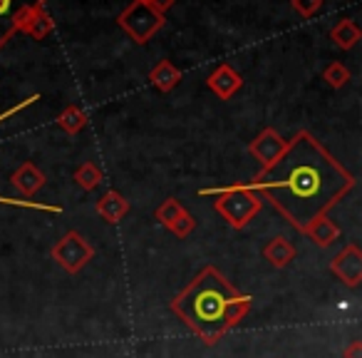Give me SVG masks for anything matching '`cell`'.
<instances>
[{"instance_id": "1", "label": "cell", "mask_w": 362, "mask_h": 358, "mask_svg": "<svg viewBox=\"0 0 362 358\" xmlns=\"http://www.w3.org/2000/svg\"><path fill=\"white\" fill-rule=\"evenodd\" d=\"M248 187L268 199L298 232L327 214L355 187V174L337 162L308 130L296 132L273 164L263 167Z\"/></svg>"}, {"instance_id": "2", "label": "cell", "mask_w": 362, "mask_h": 358, "mask_svg": "<svg viewBox=\"0 0 362 358\" xmlns=\"http://www.w3.org/2000/svg\"><path fill=\"white\" fill-rule=\"evenodd\" d=\"M251 296L241 293L216 267H204L171 298V311L206 346H216L251 311Z\"/></svg>"}, {"instance_id": "3", "label": "cell", "mask_w": 362, "mask_h": 358, "mask_svg": "<svg viewBox=\"0 0 362 358\" xmlns=\"http://www.w3.org/2000/svg\"><path fill=\"white\" fill-rule=\"evenodd\" d=\"M214 207H216V212L221 214L228 227L243 229L261 212L263 199L248 184H233V187L223 189V192H216Z\"/></svg>"}, {"instance_id": "4", "label": "cell", "mask_w": 362, "mask_h": 358, "mask_svg": "<svg viewBox=\"0 0 362 358\" xmlns=\"http://www.w3.org/2000/svg\"><path fill=\"white\" fill-rule=\"evenodd\" d=\"M166 16L156 13L146 0H134L132 6H127L124 11L117 16V26L129 35L132 43L136 45H146L156 33L164 28Z\"/></svg>"}, {"instance_id": "5", "label": "cell", "mask_w": 362, "mask_h": 358, "mask_svg": "<svg viewBox=\"0 0 362 358\" xmlns=\"http://www.w3.org/2000/svg\"><path fill=\"white\" fill-rule=\"evenodd\" d=\"M50 257L55 259L57 267H62L67 274H80L87 264L95 259V247L82 237L80 232H67L52 244Z\"/></svg>"}, {"instance_id": "6", "label": "cell", "mask_w": 362, "mask_h": 358, "mask_svg": "<svg viewBox=\"0 0 362 358\" xmlns=\"http://www.w3.org/2000/svg\"><path fill=\"white\" fill-rule=\"evenodd\" d=\"M330 272L335 274L345 286L357 289L362 281V249L357 247V244H347L340 254L332 257Z\"/></svg>"}, {"instance_id": "7", "label": "cell", "mask_w": 362, "mask_h": 358, "mask_svg": "<svg viewBox=\"0 0 362 358\" xmlns=\"http://www.w3.org/2000/svg\"><path fill=\"white\" fill-rule=\"evenodd\" d=\"M286 147H288V140H283L273 127H266L263 132H258L256 140H251L248 152L261 162V169H263V167L273 164V162L286 152Z\"/></svg>"}, {"instance_id": "8", "label": "cell", "mask_w": 362, "mask_h": 358, "mask_svg": "<svg viewBox=\"0 0 362 358\" xmlns=\"http://www.w3.org/2000/svg\"><path fill=\"white\" fill-rule=\"evenodd\" d=\"M52 30H55V21L45 11L42 0L40 3H33L30 8H25V13L21 16V23H18V33H25L33 40H45Z\"/></svg>"}, {"instance_id": "9", "label": "cell", "mask_w": 362, "mask_h": 358, "mask_svg": "<svg viewBox=\"0 0 362 358\" xmlns=\"http://www.w3.org/2000/svg\"><path fill=\"white\" fill-rule=\"evenodd\" d=\"M206 85L218 100H231V97L243 87V77L236 72V67L223 62V65H218L216 70L206 77Z\"/></svg>"}, {"instance_id": "10", "label": "cell", "mask_w": 362, "mask_h": 358, "mask_svg": "<svg viewBox=\"0 0 362 358\" xmlns=\"http://www.w3.org/2000/svg\"><path fill=\"white\" fill-rule=\"evenodd\" d=\"M11 184L18 189L21 197H35V194L47 184V177L37 164L23 162V164L11 174Z\"/></svg>"}, {"instance_id": "11", "label": "cell", "mask_w": 362, "mask_h": 358, "mask_svg": "<svg viewBox=\"0 0 362 358\" xmlns=\"http://www.w3.org/2000/svg\"><path fill=\"white\" fill-rule=\"evenodd\" d=\"M33 3H40V0H0V47L18 33L21 16Z\"/></svg>"}, {"instance_id": "12", "label": "cell", "mask_w": 362, "mask_h": 358, "mask_svg": "<svg viewBox=\"0 0 362 358\" xmlns=\"http://www.w3.org/2000/svg\"><path fill=\"white\" fill-rule=\"evenodd\" d=\"M95 209L107 224H119L129 214V199L117 192V189H110V192H105L97 199Z\"/></svg>"}, {"instance_id": "13", "label": "cell", "mask_w": 362, "mask_h": 358, "mask_svg": "<svg viewBox=\"0 0 362 358\" xmlns=\"http://www.w3.org/2000/svg\"><path fill=\"white\" fill-rule=\"evenodd\" d=\"M303 234H305V237L310 239L315 247L327 249V247H332L337 239H340V227H337L332 219H327V214H322V217L313 219V222L303 229Z\"/></svg>"}, {"instance_id": "14", "label": "cell", "mask_w": 362, "mask_h": 358, "mask_svg": "<svg viewBox=\"0 0 362 358\" xmlns=\"http://www.w3.org/2000/svg\"><path fill=\"white\" fill-rule=\"evenodd\" d=\"M149 82L159 92H171L181 82V70L171 60H161L149 70Z\"/></svg>"}, {"instance_id": "15", "label": "cell", "mask_w": 362, "mask_h": 358, "mask_svg": "<svg viewBox=\"0 0 362 358\" xmlns=\"http://www.w3.org/2000/svg\"><path fill=\"white\" fill-rule=\"evenodd\" d=\"M360 38H362L360 26H357L355 21H350V18H345V21L335 23V26L330 28L332 45L340 47V50H352V47L360 43Z\"/></svg>"}, {"instance_id": "16", "label": "cell", "mask_w": 362, "mask_h": 358, "mask_svg": "<svg viewBox=\"0 0 362 358\" xmlns=\"http://www.w3.org/2000/svg\"><path fill=\"white\" fill-rule=\"evenodd\" d=\"M263 257L271 262V267H276V269H286L288 264L296 259V247H293L288 239H283V237H273L271 242L263 247Z\"/></svg>"}, {"instance_id": "17", "label": "cell", "mask_w": 362, "mask_h": 358, "mask_svg": "<svg viewBox=\"0 0 362 358\" xmlns=\"http://www.w3.org/2000/svg\"><path fill=\"white\" fill-rule=\"evenodd\" d=\"M87 122H90L87 120V112L82 110L80 105H67L65 110L57 115V127H60L65 135H72V137L80 135L87 127Z\"/></svg>"}, {"instance_id": "18", "label": "cell", "mask_w": 362, "mask_h": 358, "mask_svg": "<svg viewBox=\"0 0 362 358\" xmlns=\"http://www.w3.org/2000/svg\"><path fill=\"white\" fill-rule=\"evenodd\" d=\"M184 212H187V207L179 202V199H174V197H169V199H164V202L156 207V222L161 224V227H166V229H171L176 222H179L181 217H184Z\"/></svg>"}, {"instance_id": "19", "label": "cell", "mask_w": 362, "mask_h": 358, "mask_svg": "<svg viewBox=\"0 0 362 358\" xmlns=\"http://www.w3.org/2000/svg\"><path fill=\"white\" fill-rule=\"evenodd\" d=\"M102 169L95 164V162H85V164H80L75 169V182L80 189H85V192H92V189H97L102 184Z\"/></svg>"}, {"instance_id": "20", "label": "cell", "mask_w": 362, "mask_h": 358, "mask_svg": "<svg viewBox=\"0 0 362 358\" xmlns=\"http://www.w3.org/2000/svg\"><path fill=\"white\" fill-rule=\"evenodd\" d=\"M322 80H325L332 90H342V87L350 82V70H347L342 62H330V65H325V70H322Z\"/></svg>"}, {"instance_id": "21", "label": "cell", "mask_w": 362, "mask_h": 358, "mask_svg": "<svg viewBox=\"0 0 362 358\" xmlns=\"http://www.w3.org/2000/svg\"><path fill=\"white\" fill-rule=\"evenodd\" d=\"M194 229H197V219H194V214L187 209V212H184V217H181L179 222H176L174 227L169 229V232L174 234V237H179V239H187L189 234L194 232Z\"/></svg>"}, {"instance_id": "22", "label": "cell", "mask_w": 362, "mask_h": 358, "mask_svg": "<svg viewBox=\"0 0 362 358\" xmlns=\"http://www.w3.org/2000/svg\"><path fill=\"white\" fill-rule=\"evenodd\" d=\"M291 8L300 18H313V16H317V13H320L322 0H291Z\"/></svg>"}, {"instance_id": "23", "label": "cell", "mask_w": 362, "mask_h": 358, "mask_svg": "<svg viewBox=\"0 0 362 358\" xmlns=\"http://www.w3.org/2000/svg\"><path fill=\"white\" fill-rule=\"evenodd\" d=\"M146 3H149L156 13H161V16H166V11H171V8L176 6V0H146Z\"/></svg>"}, {"instance_id": "24", "label": "cell", "mask_w": 362, "mask_h": 358, "mask_svg": "<svg viewBox=\"0 0 362 358\" xmlns=\"http://www.w3.org/2000/svg\"><path fill=\"white\" fill-rule=\"evenodd\" d=\"M342 358H362V341H352L350 346L342 351Z\"/></svg>"}]
</instances>
